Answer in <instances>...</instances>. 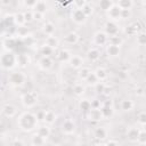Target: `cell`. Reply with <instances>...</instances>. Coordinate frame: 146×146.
Listing matches in <instances>:
<instances>
[{
    "instance_id": "1",
    "label": "cell",
    "mask_w": 146,
    "mask_h": 146,
    "mask_svg": "<svg viewBox=\"0 0 146 146\" xmlns=\"http://www.w3.org/2000/svg\"><path fill=\"white\" fill-rule=\"evenodd\" d=\"M16 123H17L18 129L22 130L23 132H31L39 127V122L35 117V114H33L30 111L22 112L17 116Z\"/></svg>"
},
{
    "instance_id": "2",
    "label": "cell",
    "mask_w": 146,
    "mask_h": 146,
    "mask_svg": "<svg viewBox=\"0 0 146 146\" xmlns=\"http://www.w3.org/2000/svg\"><path fill=\"white\" fill-rule=\"evenodd\" d=\"M17 65L16 55L13 51H5L0 55V66L5 70H13Z\"/></svg>"
},
{
    "instance_id": "3",
    "label": "cell",
    "mask_w": 146,
    "mask_h": 146,
    "mask_svg": "<svg viewBox=\"0 0 146 146\" xmlns=\"http://www.w3.org/2000/svg\"><path fill=\"white\" fill-rule=\"evenodd\" d=\"M19 99H21V103H22L23 107H25V108H32V107H34L38 104L39 97H38L36 91L30 90V91L23 92L21 95Z\"/></svg>"
},
{
    "instance_id": "4",
    "label": "cell",
    "mask_w": 146,
    "mask_h": 146,
    "mask_svg": "<svg viewBox=\"0 0 146 146\" xmlns=\"http://www.w3.org/2000/svg\"><path fill=\"white\" fill-rule=\"evenodd\" d=\"M8 82L15 88L23 87L26 82V75L22 71H13L8 75Z\"/></svg>"
},
{
    "instance_id": "5",
    "label": "cell",
    "mask_w": 146,
    "mask_h": 146,
    "mask_svg": "<svg viewBox=\"0 0 146 146\" xmlns=\"http://www.w3.org/2000/svg\"><path fill=\"white\" fill-rule=\"evenodd\" d=\"M119 32H120V26L117 25V23L112 22V21H107V22L104 24V33H105L108 38L119 35Z\"/></svg>"
},
{
    "instance_id": "6",
    "label": "cell",
    "mask_w": 146,
    "mask_h": 146,
    "mask_svg": "<svg viewBox=\"0 0 146 146\" xmlns=\"http://www.w3.org/2000/svg\"><path fill=\"white\" fill-rule=\"evenodd\" d=\"M60 130H62V132L64 135L72 136L76 131V124H75V122L72 119H66V120L63 121L62 127H60Z\"/></svg>"
},
{
    "instance_id": "7",
    "label": "cell",
    "mask_w": 146,
    "mask_h": 146,
    "mask_svg": "<svg viewBox=\"0 0 146 146\" xmlns=\"http://www.w3.org/2000/svg\"><path fill=\"white\" fill-rule=\"evenodd\" d=\"M71 19L76 25H83V24H86L88 17L83 14V11L81 9H73L71 11Z\"/></svg>"
},
{
    "instance_id": "8",
    "label": "cell",
    "mask_w": 146,
    "mask_h": 146,
    "mask_svg": "<svg viewBox=\"0 0 146 146\" xmlns=\"http://www.w3.org/2000/svg\"><path fill=\"white\" fill-rule=\"evenodd\" d=\"M106 13V16L108 17V21H112V22H117V21H121V9L115 5V2H114V5L107 10V11H105Z\"/></svg>"
},
{
    "instance_id": "9",
    "label": "cell",
    "mask_w": 146,
    "mask_h": 146,
    "mask_svg": "<svg viewBox=\"0 0 146 146\" xmlns=\"http://www.w3.org/2000/svg\"><path fill=\"white\" fill-rule=\"evenodd\" d=\"M38 67L41 70V71H49L51 67H52V59L51 57L49 56H41L39 59H38V63H36Z\"/></svg>"
},
{
    "instance_id": "10",
    "label": "cell",
    "mask_w": 146,
    "mask_h": 146,
    "mask_svg": "<svg viewBox=\"0 0 146 146\" xmlns=\"http://www.w3.org/2000/svg\"><path fill=\"white\" fill-rule=\"evenodd\" d=\"M92 41H94V43L96 46H100L102 47V46L107 44L108 36L104 33V31H97V32H95V34L92 36Z\"/></svg>"
},
{
    "instance_id": "11",
    "label": "cell",
    "mask_w": 146,
    "mask_h": 146,
    "mask_svg": "<svg viewBox=\"0 0 146 146\" xmlns=\"http://www.w3.org/2000/svg\"><path fill=\"white\" fill-rule=\"evenodd\" d=\"M105 51H106V55L111 58H116L120 56L121 54V46H116V44H113V43H110L107 42L106 44V48H105Z\"/></svg>"
},
{
    "instance_id": "12",
    "label": "cell",
    "mask_w": 146,
    "mask_h": 146,
    "mask_svg": "<svg viewBox=\"0 0 146 146\" xmlns=\"http://www.w3.org/2000/svg\"><path fill=\"white\" fill-rule=\"evenodd\" d=\"M94 137L97 139V140H99V141H103V140H105V139H107V137H108V131H107V129L105 128V127H96L95 128V130H94Z\"/></svg>"
},
{
    "instance_id": "13",
    "label": "cell",
    "mask_w": 146,
    "mask_h": 146,
    "mask_svg": "<svg viewBox=\"0 0 146 146\" xmlns=\"http://www.w3.org/2000/svg\"><path fill=\"white\" fill-rule=\"evenodd\" d=\"M68 64L73 70H80L82 66H84L83 65V58L79 55H72L70 60H68Z\"/></svg>"
},
{
    "instance_id": "14",
    "label": "cell",
    "mask_w": 146,
    "mask_h": 146,
    "mask_svg": "<svg viewBox=\"0 0 146 146\" xmlns=\"http://www.w3.org/2000/svg\"><path fill=\"white\" fill-rule=\"evenodd\" d=\"M41 31L44 35L47 36H52L55 35V32H56V26L52 22H44L42 24V27H41Z\"/></svg>"
},
{
    "instance_id": "15",
    "label": "cell",
    "mask_w": 146,
    "mask_h": 146,
    "mask_svg": "<svg viewBox=\"0 0 146 146\" xmlns=\"http://www.w3.org/2000/svg\"><path fill=\"white\" fill-rule=\"evenodd\" d=\"M1 113L6 117H14L17 114V110L13 104H5L1 108Z\"/></svg>"
},
{
    "instance_id": "16",
    "label": "cell",
    "mask_w": 146,
    "mask_h": 146,
    "mask_svg": "<svg viewBox=\"0 0 146 146\" xmlns=\"http://www.w3.org/2000/svg\"><path fill=\"white\" fill-rule=\"evenodd\" d=\"M87 119L89 121H94V122H98L103 120L102 113L99 108H91L89 112H87Z\"/></svg>"
},
{
    "instance_id": "17",
    "label": "cell",
    "mask_w": 146,
    "mask_h": 146,
    "mask_svg": "<svg viewBox=\"0 0 146 146\" xmlns=\"http://www.w3.org/2000/svg\"><path fill=\"white\" fill-rule=\"evenodd\" d=\"M138 133H139V128H135L131 127L127 130L125 133V138L129 143H137V138H138Z\"/></svg>"
},
{
    "instance_id": "18",
    "label": "cell",
    "mask_w": 146,
    "mask_h": 146,
    "mask_svg": "<svg viewBox=\"0 0 146 146\" xmlns=\"http://www.w3.org/2000/svg\"><path fill=\"white\" fill-rule=\"evenodd\" d=\"M64 41H65V43H67V44H76V43L80 41V35H79L76 32L71 31V32H68V33L64 36Z\"/></svg>"
},
{
    "instance_id": "19",
    "label": "cell",
    "mask_w": 146,
    "mask_h": 146,
    "mask_svg": "<svg viewBox=\"0 0 146 146\" xmlns=\"http://www.w3.org/2000/svg\"><path fill=\"white\" fill-rule=\"evenodd\" d=\"M71 56H72V54H71L70 50H67V49H60V50L57 52V55H56L57 60L60 62V63H68Z\"/></svg>"
},
{
    "instance_id": "20",
    "label": "cell",
    "mask_w": 146,
    "mask_h": 146,
    "mask_svg": "<svg viewBox=\"0 0 146 146\" xmlns=\"http://www.w3.org/2000/svg\"><path fill=\"white\" fill-rule=\"evenodd\" d=\"M36 133H38L40 137H42L44 140H47V139L50 137L51 130H50L49 125H47V124H43V125H39V127L36 128Z\"/></svg>"
},
{
    "instance_id": "21",
    "label": "cell",
    "mask_w": 146,
    "mask_h": 146,
    "mask_svg": "<svg viewBox=\"0 0 146 146\" xmlns=\"http://www.w3.org/2000/svg\"><path fill=\"white\" fill-rule=\"evenodd\" d=\"M56 119H57L56 113H55L54 111H51V110H48V111H46V113H44L43 123H44V124H47V125H51V124H54V123H55Z\"/></svg>"
},
{
    "instance_id": "22",
    "label": "cell",
    "mask_w": 146,
    "mask_h": 146,
    "mask_svg": "<svg viewBox=\"0 0 146 146\" xmlns=\"http://www.w3.org/2000/svg\"><path fill=\"white\" fill-rule=\"evenodd\" d=\"M87 57L91 63H96L100 58V51L97 48H90L87 52Z\"/></svg>"
},
{
    "instance_id": "23",
    "label": "cell",
    "mask_w": 146,
    "mask_h": 146,
    "mask_svg": "<svg viewBox=\"0 0 146 146\" xmlns=\"http://www.w3.org/2000/svg\"><path fill=\"white\" fill-rule=\"evenodd\" d=\"M13 19H14V24L17 25L18 27H22L26 24L25 19H24V13L23 11H16L13 15Z\"/></svg>"
},
{
    "instance_id": "24",
    "label": "cell",
    "mask_w": 146,
    "mask_h": 146,
    "mask_svg": "<svg viewBox=\"0 0 146 146\" xmlns=\"http://www.w3.org/2000/svg\"><path fill=\"white\" fill-rule=\"evenodd\" d=\"M43 44H46V46H48V47H50L51 49L55 50V49H57V48L59 47V39H58L57 36H55V35H52V36H47Z\"/></svg>"
},
{
    "instance_id": "25",
    "label": "cell",
    "mask_w": 146,
    "mask_h": 146,
    "mask_svg": "<svg viewBox=\"0 0 146 146\" xmlns=\"http://www.w3.org/2000/svg\"><path fill=\"white\" fill-rule=\"evenodd\" d=\"M100 113H102V116L103 119H111L114 114V110L111 105H103L100 108Z\"/></svg>"
},
{
    "instance_id": "26",
    "label": "cell",
    "mask_w": 146,
    "mask_h": 146,
    "mask_svg": "<svg viewBox=\"0 0 146 146\" xmlns=\"http://www.w3.org/2000/svg\"><path fill=\"white\" fill-rule=\"evenodd\" d=\"M115 5L121 10H131V8L133 7L135 2L132 0H120V1H116Z\"/></svg>"
},
{
    "instance_id": "27",
    "label": "cell",
    "mask_w": 146,
    "mask_h": 146,
    "mask_svg": "<svg viewBox=\"0 0 146 146\" xmlns=\"http://www.w3.org/2000/svg\"><path fill=\"white\" fill-rule=\"evenodd\" d=\"M16 62H17V65L18 66L25 67L30 63V57L26 54H19V55H16Z\"/></svg>"
},
{
    "instance_id": "28",
    "label": "cell",
    "mask_w": 146,
    "mask_h": 146,
    "mask_svg": "<svg viewBox=\"0 0 146 146\" xmlns=\"http://www.w3.org/2000/svg\"><path fill=\"white\" fill-rule=\"evenodd\" d=\"M94 74H95V76L97 78V80L99 81V82H103V81H105L106 79H107V72H106V70L104 68V67H97L95 71H94Z\"/></svg>"
},
{
    "instance_id": "29",
    "label": "cell",
    "mask_w": 146,
    "mask_h": 146,
    "mask_svg": "<svg viewBox=\"0 0 146 146\" xmlns=\"http://www.w3.org/2000/svg\"><path fill=\"white\" fill-rule=\"evenodd\" d=\"M120 107L123 112H130L133 110L135 107V103L131 100V99H123L120 104Z\"/></svg>"
},
{
    "instance_id": "30",
    "label": "cell",
    "mask_w": 146,
    "mask_h": 146,
    "mask_svg": "<svg viewBox=\"0 0 146 146\" xmlns=\"http://www.w3.org/2000/svg\"><path fill=\"white\" fill-rule=\"evenodd\" d=\"M92 71L89 68V67H87V66H82L80 70H78V78H79V80H81V81H86V79L89 76V74L91 73Z\"/></svg>"
},
{
    "instance_id": "31",
    "label": "cell",
    "mask_w": 146,
    "mask_h": 146,
    "mask_svg": "<svg viewBox=\"0 0 146 146\" xmlns=\"http://www.w3.org/2000/svg\"><path fill=\"white\" fill-rule=\"evenodd\" d=\"M79 108L82 111V112H89L91 110V103L89 99H86V98H81L79 100Z\"/></svg>"
},
{
    "instance_id": "32",
    "label": "cell",
    "mask_w": 146,
    "mask_h": 146,
    "mask_svg": "<svg viewBox=\"0 0 146 146\" xmlns=\"http://www.w3.org/2000/svg\"><path fill=\"white\" fill-rule=\"evenodd\" d=\"M3 47H5L6 51H13L16 47V40L14 38H7L3 41Z\"/></svg>"
},
{
    "instance_id": "33",
    "label": "cell",
    "mask_w": 146,
    "mask_h": 146,
    "mask_svg": "<svg viewBox=\"0 0 146 146\" xmlns=\"http://www.w3.org/2000/svg\"><path fill=\"white\" fill-rule=\"evenodd\" d=\"M44 143H46V140L42 137H40L36 132L34 135H32V137H31V145L32 146H43Z\"/></svg>"
},
{
    "instance_id": "34",
    "label": "cell",
    "mask_w": 146,
    "mask_h": 146,
    "mask_svg": "<svg viewBox=\"0 0 146 146\" xmlns=\"http://www.w3.org/2000/svg\"><path fill=\"white\" fill-rule=\"evenodd\" d=\"M47 9H48V3H47L46 1H36L35 6H34V8H33V10L39 11V13L44 14V15H46Z\"/></svg>"
},
{
    "instance_id": "35",
    "label": "cell",
    "mask_w": 146,
    "mask_h": 146,
    "mask_svg": "<svg viewBox=\"0 0 146 146\" xmlns=\"http://www.w3.org/2000/svg\"><path fill=\"white\" fill-rule=\"evenodd\" d=\"M73 92H74L75 96L81 97V96H83V94L86 92V87H84L82 83H75V84L73 86Z\"/></svg>"
},
{
    "instance_id": "36",
    "label": "cell",
    "mask_w": 146,
    "mask_h": 146,
    "mask_svg": "<svg viewBox=\"0 0 146 146\" xmlns=\"http://www.w3.org/2000/svg\"><path fill=\"white\" fill-rule=\"evenodd\" d=\"M113 5H114V2H113L112 0H100V1L98 2L99 8H100V9H103L104 11H107V10H108Z\"/></svg>"
},
{
    "instance_id": "37",
    "label": "cell",
    "mask_w": 146,
    "mask_h": 146,
    "mask_svg": "<svg viewBox=\"0 0 146 146\" xmlns=\"http://www.w3.org/2000/svg\"><path fill=\"white\" fill-rule=\"evenodd\" d=\"M137 144L144 146L146 144V131L144 128L139 129V133H138V138H137Z\"/></svg>"
},
{
    "instance_id": "38",
    "label": "cell",
    "mask_w": 146,
    "mask_h": 146,
    "mask_svg": "<svg viewBox=\"0 0 146 146\" xmlns=\"http://www.w3.org/2000/svg\"><path fill=\"white\" fill-rule=\"evenodd\" d=\"M40 51H41V55H42V56H49V57H50V55H52L55 50L51 49L50 47L46 46V44H42L41 48H40Z\"/></svg>"
},
{
    "instance_id": "39",
    "label": "cell",
    "mask_w": 146,
    "mask_h": 146,
    "mask_svg": "<svg viewBox=\"0 0 146 146\" xmlns=\"http://www.w3.org/2000/svg\"><path fill=\"white\" fill-rule=\"evenodd\" d=\"M81 10L83 11V14H84L87 17H89V16H91V15L94 14V7H92L91 3H89V2H87L86 6H84Z\"/></svg>"
},
{
    "instance_id": "40",
    "label": "cell",
    "mask_w": 146,
    "mask_h": 146,
    "mask_svg": "<svg viewBox=\"0 0 146 146\" xmlns=\"http://www.w3.org/2000/svg\"><path fill=\"white\" fill-rule=\"evenodd\" d=\"M136 40H137V43L139 44V46H144V44H146V34L144 33V32H139V33H137L136 34Z\"/></svg>"
},
{
    "instance_id": "41",
    "label": "cell",
    "mask_w": 146,
    "mask_h": 146,
    "mask_svg": "<svg viewBox=\"0 0 146 146\" xmlns=\"http://www.w3.org/2000/svg\"><path fill=\"white\" fill-rule=\"evenodd\" d=\"M86 82L88 83V84H90V86H95L96 83H98L99 81L97 80V78L95 76V74H94V72H91L90 74H89V76L86 79Z\"/></svg>"
},
{
    "instance_id": "42",
    "label": "cell",
    "mask_w": 146,
    "mask_h": 146,
    "mask_svg": "<svg viewBox=\"0 0 146 146\" xmlns=\"http://www.w3.org/2000/svg\"><path fill=\"white\" fill-rule=\"evenodd\" d=\"M137 122H138L141 127H144V125L146 124V113H145V112L138 113V115H137Z\"/></svg>"
},
{
    "instance_id": "43",
    "label": "cell",
    "mask_w": 146,
    "mask_h": 146,
    "mask_svg": "<svg viewBox=\"0 0 146 146\" xmlns=\"http://www.w3.org/2000/svg\"><path fill=\"white\" fill-rule=\"evenodd\" d=\"M33 11V21H36V22H43L44 21V14H41L39 11H35V10H32Z\"/></svg>"
},
{
    "instance_id": "44",
    "label": "cell",
    "mask_w": 146,
    "mask_h": 146,
    "mask_svg": "<svg viewBox=\"0 0 146 146\" xmlns=\"http://www.w3.org/2000/svg\"><path fill=\"white\" fill-rule=\"evenodd\" d=\"M24 13V19H25V23H31L33 21V11L32 10H25L23 11Z\"/></svg>"
},
{
    "instance_id": "45",
    "label": "cell",
    "mask_w": 146,
    "mask_h": 146,
    "mask_svg": "<svg viewBox=\"0 0 146 146\" xmlns=\"http://www.w3.org/2000/svg\"><path fill=\"white\" fill-rule=\"evenodd\" d=\"M27 34H29V30H27L26 27L22 26V27H18V29H17V35H18V36H21V38H26Z\"/></svg>"
},
{
    "instance_id": "46",
    "label": "cell",
    "mask_w": 146,
    "mask_h": 146,
    "mask_svg": "<svg viewBox=\"0 0 146 146\" xmlns=\"http://www.w3.org/2000/svg\"><path fill=\"white\" fill-rule=\"evenodd\" d=\"M108 42L110 43H113V44H116V46H121L122 44V39L119 35H115V36L108 38Z\"/></svg>"
},
{
    "instance_id": "47",
    "label": "cell",
    "mask_w": 146,
    "mask_h": 146,
    "mask_svg": "<svg viewBox=\"0 0 146 146\" xmlns=\"http://www.w3.org/2000/svg\"><path fill=\"white\" fill-rule=\"evenodd\" d=\"M94 87H95L96 92H98V94H104V90H105V88H106V86H105L104 82H98V83H96Z\"/></svg>"
},
{
    "instance_id": "48",
    "label": "cell",
    "mask_w": 146,
    "mask_h": 146,
    "mask_svg": "<svg viewBox=\"0 0 146 146\" xmlns=\"http://www.w3.org/2000/svg\"><path fill=\"white\" fill-rule=\"evenodd\" d=\"M35 3H36V0H26L23 2V5L27 8V10H33Z\"/></svg>"
},
{
    "instance_id": "49",
    "label": "cell",
    "mask_w": 146,
    "mask_h": 146,
    "mask_svg": "<svg viewBox=\"0 0 146 146\" xmlns=\"http://www.w3.org/2000/svg\"><path fill=\"white\" fill-rule=\"evenodd\" d=\"M86 3H87L86 0H76L73 2V6H74V9H82L86 6Z\"/></svg>"
},
{
    "instance_id": "50",
    "label": "cell",
    "mask_w": 146,
    "mask_h": 146,
    "mask_svg": "<svg viewBox=\"0 0 146 146\" xmlns=\"http://www.w3.org/2000/svg\"><path fill=\"white\" fill-rule=\"evenodd\" d=\"M44 113H46V111H44V110H41V111H39V112H36V113H35V117H36V120H38V122H39V123H40V122H43Z\"/></svg>"
},
{
    "instance_id": "51",
    "label": "cell",
    "mask_w": 146,
    "mask_h": 146,
    "mask_svg": "<svg viewBox=\"0 0 146 146\" xmlns=\"http://www.w3.org/2000/svg\"><path fill=\"white\" fill-rule=\"evenodd\" d=\"M131 14V10H121V19H129Z\"/></svg>"
},
{
    "instance_id": "52",
    "label": "cell",
    "mask_w": 146,
    "mask_h": 146,
    "mask_svg": "<svg viewBox=\"0 0 146 146\" xmlns=\"http://www.w3.org/2000/svg\"><path fill=\"white\" fill-rule=\"evenodd\" d=\"M90 103H91V108H100L103 106V103L99 99H94Z\"/></svg>"
},
{
    "instance_id": "53",
    "label": "cell",
    "mask_w": 146,
    "mask_h": 146,
    "mask_svg": "<svg viewBox=\"0 0 146 146\" xmlns=\"http://www.w3.org/2000/svg\"><path fill=\"white\" fill-rule=\"evenodd\" d=\"M9 146H26L25 144H24V141L23 140H21V139H18V138H16V139H14L11 143H10V145Z\"/></svg>"
},
{
    "instance_id": "54",
    "label": "cell",
    "mask_w": 146,
    "mask_h": 146,
    "mask_svg": "<svg viewBox=\"0 0 146 146\" xmlns=\"http://www.w3.org/2000/svg\"><path fill=\"white\" fill-rule=\"evenodd\" d=\"M105 146H120V145H119V141L117 140H115V139H108L105 143Z\"/></svg>"
},
{
    "instance_id": "55",
    "label": "cell",
    "mask_w": 146,
    "mask_h": 146,
    "mask_svg": "<svg viewBox=\"0 0 146 146\" xmlns=\"http://www.w3.org/2000/svg\"><path fill=\"white\" fill-rule=\"evenodd\" d=\"M136 94H137V95H139V96H143V95H144V91H143V89H141V88H139L138 90H136Z\"/></svg>"
},
{
    "instance_id": "56",
    "label": "cell",
    "mask_w": 146,
    "mask_h": 146,
    "mask_svg": "<svg viewBox=\"0 0 146 146\" xmlns=\"http://www.w3.org/2000/svg\"><path fill=\"white\" fill-rule=\"evenodd\" d=\"M0 5H5V6H9L10 1H0Z\"/></svg>"
},
{
    "instance_id": "57",
    "label": "cell",
    "mask_w": 146,
    "mask_h": 146,
    "mask_svg": "<svg viewBox=\"0 0 146 146\" xmlns=\"http://www.w3.org/2000/svg\"><path fill=\"white\" fill-rule=\"evenodd\" d=\"M94 146H105V144H104V143H102V141H99V143H97V144H95Z\"/></svg>"
},
{
    "instance_id": "58",
    "label": "cell",
    "mask_w": 146,
    "mask_h": 146,
    "mask_svg": "<svg viewBox=\"0 0 146 146\" xmlns=\"http://www.w3.org/2000/svg\"><path fill=\"white\" fill-rule=\"evenodd\" d=\"M1 121H2V113L0 112V123H1Z\"/></svg>"
}]
</instances>
